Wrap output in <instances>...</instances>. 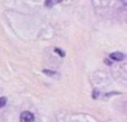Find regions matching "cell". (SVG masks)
Masks as SVG:
<instances>
[{
  "instance_id": "cell-1",
  "label": "cell",
  "mask_w": 127,
  "mask_h": 122,
  "mask_svg": "<svg viewBox=\"0 0 127 122\" xmlns=\"http://www.w3.org/2000/svg\"><path fill=\"white\" fill-rule=\"evenodd\" d=\"M33 120H35V117L29 111H24L20 114V122H33Z\"/></svg>"
},
{
  "instance_id": "cell-2",
  "label": "cell",
  "mask_w": 127,
  "mask_h": 122,
  "mask_svg": "<svg viewBox=\"0 0 127 122\" xmlns=\"http://www.w3.org/2000/svg\"><path fill=\"white\" fill-rule=\"evenodd\" d=\"M110 58L114 61H117V62H121L125 58V55L123 53H119V52H115V53L110 54Z\"/></svg>"
},
{
  "instance_id": "cell-3",
  "label": "cell",
  "mask_w": 127,
  "mask_h": 122,
  "mask_svg": "<svg viewBox=\"0 0 127 122\" xmlns=\"http://www.w3.org/2000/svg\"><path fill=\"white\" fill-rule=\"evenodd\" d=\"M63 0H45V7L47 8H53L55 4L60 3Z\"/></svg>"
},
{
  "instance_id": "cell-4",
  "label": "cell",
  "mask_w": 127,
  "mask_h": 122,
  "mask_svg": "<svg viewBox=\"0 0 127 122\" xmlns=\"http://www.w3.org/2000/svg\"><path fill=\"white\" fill-rule=\"evenodd\" d=\"M6 103H7V99L6 98H0V109L6 105Z\"/></svg>"
},
{
  "instance_id": "cell-5",
  "label": "cell",
  "mask_w": 127,
  "mask_h": 122,
  "mask_svg": "<svg viewBox=\"0 0 127 122\" xmlns=\"http://www.w3.org/2000/svg\"><path fill=\"white\" fill-rule=\"evenodd\" d=\"M55 51H56V52H57V53H58V54H59V55H60V56H62V57H64V56H65V54H64V52H63V51H60V49L56 48V49H55Z\"/></svg>"
},
{
  "instance_id": "cell-6",
  "label": "cell",
  "mask_w": 127,
  "mask_h": 122,
  "mask_svg": "<svg viewBox=\"0 0 127 122\" xmlns=\"http://www.w3.org/2000/svg\"><path fill=\"white\" fill-rule=\"evenodd\" d=\"M122 1H123V3H124V6H127V0H122Z\"/></svg>"
}]
</instances>
